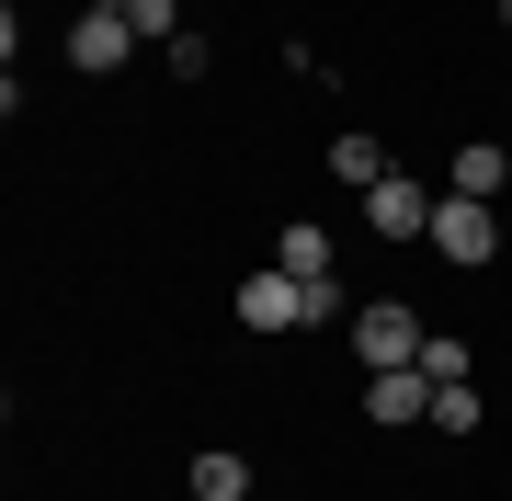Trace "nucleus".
Masks as SVG:
<instances>
[{"label":"nucleus","instance_id":"10","mask_svg":"<svg viewBox=\"0 0 512 501\" xmlns=\"http://www.w3.org/2000/svg\"><path fill=\"white\" fill-rule=\"evenodd\" d=\"M274 262H285L296 285H319V274H330V262H342V251H330V228H308V217H296L285 240H274Z\"/></svg>","mask_w":512,"mask_h":501},{"label":"nucleus","instance_id":"13","mask_svg":"<svg viewBox=\"0 0 512 501\" xmlns=\"http://www.w3.org/2000/svg\"><path fill=\"white\" fill-rule=\"evenodd\" d=\"M421 376H433V388H456V376H467V342L433 331V342H421Z\"/></svg>","mask_w":512,"mask_h":501},{"label":"nucleus","instance_id":"3","mask_svg":"<svg viewBox=\"0 0 512 501\" xmlns=\"http://www.w3.org/2000/svg\"><path fill=\"white\" fill-rule=\"evenodd\" d=\"M239 331H308V285H296L285 262L239 274Z\"/></svg>","mask_w":512,"mask_h":501},{"label":"nucleus","instance_id":"4","mask_svg":"<svg viewBox=\"0 0 512 501\" xmlns=\"http://www.w3.org/2000/svg\"><path fill=\"white\" fill-rule=\"evenodd\" d=\"M421 251H444V262H490V251H501V217H490L478 194H444V205H433V240H421Z\"/></svg>","mask_w":512,"mask_h":501},{"label":"nucleus","instance_id":"7","mask_svg":"<svg viewBox=\"0 0 512 501\" xmlns=\"http://www.w3.org/2000/svg\"><path fill=\"white\" fill-rule=\"evenodd\" d=\"M183 490H194V501H251V456H239V445H205V456L183 467Z\"/></svg>","mask_w":512,"mask_h":501},{"label":"nucleus","instance_id":"9","mask_svg":"<svg viewBox=\"0 0 512 501\" xmlns=\"http://www.w3.org/2000/svg\"><path fill=\"white\" fill-rule=\"evenodd\" d=\"M501 171H512V160L490 149V137H467V149L444 160V194H478V205H490V194H501Z\"/></svg>","mask_w":512,"mask_h":501},{"label":"nucleus","instance_id":"8","mask_svg":"<svg viewBox=\"0 0 512 501\" xmlns=\"http://www.w3.org/2000/svg\"><path fill=\"white\" fill-rule=\"evenodd\" d=\"M387 171H399V160H387V149H376L365 126H342V137H330V183H353V194H376Z\"/></svg>","mask_w":512,"mask_h":501},{"label":"nucleus","instance_id":"5","mask_svg":"<svg viewBox=\"0 0 512 501\" xmlns=\"http://www.w3.org/2000/svg\"><path fill=\"white\" fill-rule=\"evenodd\" d=\"M365 422H376V433L433 422V376H421V365H387V376H365Z\"/></svg>","mask_w":512,"mask_h":501},{"label":"nucleus","instance_id":"11","mask_svg":"<svg viewBox=\"0 0 512 501\" xmlns=\"http://www.w3.org/2000/svg\"><path fill=\"white\" fill-rule=\"evenodd\" d=\"M126 23H137V46H160V57L194 35V23H183V0H126Z\"/></svg>","mask_w":512,"mask_h":501},{"label":"nucleus","instance_id":"2","mask_svg":"<svg viewBox=\"0 0 512 501\" xmlns=\"http://www.w3.org/2000/svg\"><path fill=\"white\" fill-rule=\"evenodd\" d=\"M433 205H444V183H410V171H387V183L365 194V228H376V240H433Z\"/></svg>","mask_w":512,"mask_h":501},{"label":"nucleus","instance_id":"14","mask_svg":"<svg viewBox=\"0 0 512 501\" xmlns=\"http://www.w3.org/2000/svg\"><path fill=\"white\" fill-rule=\"evenodd\" d=\"M80 12H126V0H80Z\"/></svg>","mask_w":512,"mask_h":501},{"label":"nucleus","instance_id":"12","mask_svg":"<svg viewBox=\"0 0 512 501\" xmlns=\"http://www.w3.org/2000/svg\"><path fill=\"white\" fill-rule=\"evenodd\" d=\"M433 433H478V388L456 376V388H433Z\"/></svg>","mask_w":512,"mask_h":501},{"label":"nucleus","instance_id":"16","mask_svg":"<svg viewBox=\"0 0 512 501\" xmlns=\"http://www.w3.org/2000/svg\"><path fill=\"white\" fill-rule=\"evenodd\" d=\"M251 501H262V490H251Z\"/></svg>","mask_w":512,"mask_h":501},{"label":"nucleus","instance_id":"6","mask_svg":"<svg viewBox=\"0 0 512 501\" xmlns=\"http://www.w3.org/2000/svg\"><path fill=\"white\" fill-rule=\"evenodd\" d=\"M126 57H137V23H126V12H80V23H69V69L114 80Z\"/></svg>","mask_w":512,"mask_h":501},{"label":"nucleus","instance_id":"1","mask_svg":"<svg viewBox=\"0 0 512 501\" xmlns=\"http://www.w3.org/2000/svg\"><path fill=\"white\" fill-rule=\"evenodd\" d=\"M342 331H353V353H365V376H387V365H421V342H433L410 297H376V308H353Z\"/></svg>","mask_w":512,"mask_h":501},{"label":"nucleus","instance_id":"15","mask_svg":"<svg viewBox=\"0 0 512 501\" xmlns=\"http://www.w3.org/2000/svg\"><path fill=\"white\" fill-rule=\"evenodd\" d=\"M490 12H501V23H512V0H490Z\"/></svg>","mask_w":512,"mask_h":501}]
</instances>
